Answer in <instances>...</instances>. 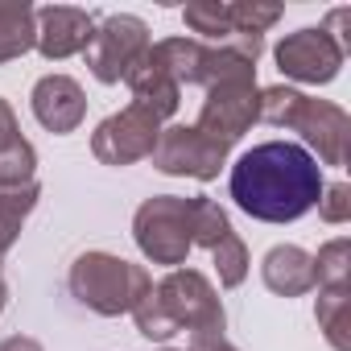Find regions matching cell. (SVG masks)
<instances>
[{"instance_id":"11","label":"cell","mask_w":351,"mask_h":351,"mask_svg":"<svg viewBox=\"0 0 351 351\" xmlns=\"http://www.w3.org/2000/svg\"><path fill=\"white\" fill-rule=\"evenodd\" d=\"M29 108L46 132L66 136L87 120V91L71 75H42L29 91Z\"/></svg>"},{"instance_id":"12","label":"cell","mask_w":351,"mask_h":351,"mask_svg":"<svg viewBox=\"0 0 351 351\" xmlns=\"http://www.w3.org/2000/svg\"><path fill=\"white\" fill-rule=\"evenodd\" d=\"M91 34H95V17L87 9L46 5V9H38V42H34V50L46 62H62V58L83 54Z\"/></svg>"},{"instance_id":"9","label":"cell","mask_w":351,"mask_h":351,"mask_svg":"<svg viewBox=\"0 0 351 351\" xmlns=\"http://www.w3.org/2000/svg\"><path fill=\"white\" fill-rule=\"evenodd\" d=\"M161 128H165L161 120H153L145 108L128 104V108H120V112H112L108 120L95 124V132H91V153H95L99 165H112V169L136 165V161L153 157V145H157Z\"/></svg>"},{"instance_id":"3","label":"cell","mask_w":351,"mask_h":351,"mask_svg":"<svg viewBox=\"0 0 351 351\" xmlns=\"http://www.w3.org/2000/svg\"><path fill=\"white\" fill-rule=\"evenodd\" d=\"M157 306L165 310V318L173 322V330H186L191 347L186 351H207L215 343L228 339V314H223V302H219V289L211 285L207 273L199 269H169L153 289Z\"/></svg>"},{"instance_id":"20","label":"cell","mask_w":351,"mask_h":351,"mask_svg":"<svg viewBox=\"0 0 351 351\" xmlns=\"http://www.w3.org/2000/svg\"><path fill=\"white\" fill-rule=\"evenodd\" d=\"M232 232V219H228V211L215 203V199H207V195H195L191 199V244L195 248H215L223 236Z\"/></svg>"},{"instance_id":"6","label":"cell","mask_w":351,"mask_h":351,"mask_svg":"<svg viewBox=\"0 0 351 351\" xmlns=\"http://www.w3.org/2000/svg\"><path fill=\"white\" fill-rule=\"evenodd\" d=\"M149 46H153V34H149V25H145L141 17H132V13H112V17L95 21V34H91L83 58H87V71H91L104 87H112V83H124L128 66H132Z\"/></svg>"},{"instance_id":"19","label":"cell","mask_w":351,"mask_h":351,"mask_svg":"<svg viewBox=\"0 0 351 351\" xmlns=\"http://www.w3.org/2000/svg\"><path fill=\"white\" fill-rule=\"evenodd\" d=\"M314 289H351V240L335 236L314 256Z\"/></svg>"},{"instance_id":"15","label":"cell","mask_w":351,"mask_h":351,"mask_svg":"<svg viewBox=\"0 0 351 351\" xmlns=\"http://www.w3.org/2000/svg\"><path fill=\"white\" fill-rule=\"evenodd\" d=\"M38 42V9L29 0H0V66L17 62Z\"/></svg>"},{"instance_id":"10","label":"cell","mask_w":351,"mask_h":351,"mask_svg":"<svg viewBox=\"0 0 351 351\" xmlns=\"http://www.w3.org/2000/svg\"><path fill=\"white\" fill-rule=\"evenodd\" d=\"M256 95H261L256 79H248V83H219V87H207V99H203L195 124H199L203 132H211V136L236 145V141L256 124Z\"/></svg>"},{"instance_id":"17","label":"cell","mask_w":351,"mask_h":351,"mask_svg":"<svg viewBox=\"0 0 351 351\" xmlns=\"http://www.w3.org/2000/svg\"><path fill=\"white\" fill-rule=\"evenodd\" d=\"M314 318L335 351H351V289H318Z\"/></svg>"},{"instance_id":"32","label":"cell","mask_w":351,"mask_h":351,"mask_svg":"<svg viewBox=\"0 0 351 351\" xmlns=\"http://www.w3.org/2000/svg\"><path fill=\"white\" fill-rule=\"evenodd\" d=\"M157 351H182V347H157Z\"/></svg>"},{"instance_id":"18","label":"cell","mask_w":351,"mask_h":351,"mask_svg":"<svg viewBox=\"0 0 351 351\" xmlns=\"http://www.w3.org/2000/svg\"><path fill=\"white\" fill-rule=\"evenodd\" d=\"M42 199V186L29 182V186H13V191H0V256H9V248L17 244L25 219L34 215Z\"/></svg>"},{"instance_id":"7","label":"cell","mask_w":351,"mask_h":351,"mask_svg":"<svg viewBox=\"0 0 351 351\" xmlns=\"http://www.w3.org/2000/svg\"><path fill=\"white\" fill-rule=\"evenodd\" d=\"M343 58L347 50L322 29V25H306V29H293L277 42L273 50V62L285 79L293 83H306V87H326L339 79L343 71Z\"/></svg>"},{"instance_id":"28","label":"cell","mask_w":351,"mask_h":351,"mask_svg":"<svg viewBox=\"0 0 351 351\" xmlns=\"http://www.w3.org/2000/svg\"><path fill=\"white\" fill-rule=\"evenodd\" d=\"M347 21H351V9H330V17H326V25H322L343 50H347Z\"/></svg>"},{"instance_id":"16","label":"cell","mask_w":351,"mask_h":351,"mask_svg":"<svg viewBox=\"0 0 351 351\" xmlns=\"http://www.w3.org/2000/svg\"><path fill=\"white\" fill-rule=\"evenodd\" d=\"M157 66L178 83V87H195L199 75H203V58H207V42L199 38H161L149 46Z\"/></svg>"},{"instance_id":"5","label":"cell","mask_w":351,"mask_h":351,"mask_svg":"<svg viewBox=\"0 0 351 351\" xmlns=\"http://www.w3.org/2000/svg\"><path fill=\"white\" fill-rule=\"evenodd\" d=\"M232 145L203 132L199 124H169L161 128L153 145V169L165 178H195V182H215L219 169L228 165Z\"/></svg>"},{"instance_id":"30","label":"cell","mask_w":351,"mask_h":351,"mask_svg":"<svg viewBox=\"0 0 351 351\" xmlns=\"http://www.w3.org/2000/svg\"><path fill=\"white\" fill-rule=\"evenodd\" d=\"M5 302H9V285H5V273H0V314H5Z\"/></svg>"},{"instance_id":"1","label":"cell","mask_w":351,"mask_h":351,"mask_svg":"<svg viewBox=\"0 0 351 351\" xmlns=\"http://www.w3.org/2000/svg\"><path fill=\"white\" fill-rule=\"evenodd\" d=\"M322 165L298 141H265L236 157L228 173V191L248 219L293 223L318 207Z\"/></svg>"},{"instance_id":"25","label":"cell","mask_w":351,"mask_h":351,"mask_svg":"<svg viewBox=\"0 0 351 351\" xmlns=\"http://www.w3.org/2000/svg\"><path fill=\"white\" fill-rule=\"evenodd\" d=\"M298 99H302V91L289 87V83L261 87V95H256V120H265L273 128H285L289 116H293V108H298Z\"/></svg>"},{"instance_id":"22","label":"cell","mask_w":351,"mask_h":351,"mask_svg":"<svg viewBox=\"0 0 351 351\" xmlns=\"http://www.w3.org/2000/svg\"><path fill=\"white\" fill-rule=\"evenodd\" d=\"M281 13V5H265V0H228V25L240 38H265V29H273Z\"/></svg>"},{"instance_id":"2","label":"cell","mask_w":351,"mask_h":351,"mask_svg":"<svg viewBox=\"0 0 351 351\" xmlns=\"http://www.w3.org/2000/svg\"><path fill=\"white\" fill-rule=\"evenodd\" d=\"M66 289L83 310H91L99 318H120V314H132V306L153 289V277L145 265H132L116 252L91 248L71 261Z\"/></svg>"},{"instance_id":"31","label":"cell","mask_w":351,"mask_h":351,"mask_svg":"<svg viewBox=\"0 0 351 351\" xmlns=\"http://www.w3.org/2000/svg\"><path fill=\"white\" fill-rule=\"evenodd\" d=\"M207 351H240V347H232V343L223 339V343H215V347H207Z\"/></svg>"},{"instance_id":"21","label":"cell","mask_w":351,"mask_h":351,"mask_svg":"<svg viewBox=\"0 0 351 351\" xmlns=\"http://www.w3.org/2000/svg\"><path fill=\"white\" fill-rule=\"evenodd\" d=\"M182 21L191 34H199V42H228L232 38V25H228V0H191L182 9Z\"/></svg>"},{"instance_id":"14","label":"cell","mask_w":351,"mask_h":351,"mask_svg":"<svg viewBox=\"0 0 351 351\" xmlns=\"http://www.w3.org/2000/svg\"><path fill=\"white\" fill-rule=\"evenodd\" d=\"M261 281L277 298H302L314 289V256L298 244H273L261 261Z\"/></svg>"},{"instance_id":"8","label":"cell","mask_w":351,"mask_h":351,"mask_svg":"<svg viewBox=\"0 0 351 351\" xmlns=\"http://www.w3.org/2000/svg\"><path fill=\"white\" fill-rule=\"evenodd\" d=\"M289 132L302 136V149L318 161V165H347V153H351V116L330 104V99H314L302 91L289 124Z\"/></svg>"},{"instance_id":"27","label":"cell","mask_w":351,"mask_h":351,"mask_svg":"<svg viewBox=\"0 0 351 351\" xmlns=\"http://www.w3.org/2000/svg\"><path fill=\"white\" fill-rule=\"evenodd\" d=\"M21 141V124H17V112L9 99H0V149H9Z\"/></svg>"},{"instance_id":"24","label":"cell","mask_w":351,"mask_h":351,"mask_svg":"<svg viewBox=\"0 0 351 351\" xmlns=\"http://www.w3.org/2000/svg\"><path fill=\"white\" fill-rule=\"evenodd\" d=\"M211 265H215V273H219V285L223 289H236V285H244V277H248V244L236 236V232H228L215 248H211Z\"/></svg>"},{"instance_id":"13","label":"cell","mask_w":351,"mask_h":351,"mask_svg":"<svg viewBox=\"0 0 351 351\" xmlns=\"http://www.w3.org/2000/svg\"><path fill=\"white\" fill-rule=\"evenodd\" d=\"M124 83H128V91H132V104H136V108H145V112H149L153 120H161V124L182 108V87H178V83H173V79L157 66L153 50H145V54L128 66Z\"/></svg>"},{"instance_id":"26","label":"cell","mask_w":351,"mask_h":351,"mask_svg":"<svg viewBox=\"0 0 351 351\" xmlns=\"http://www.w3.org/2000/svg\"><path fill=\"white\" fill-rule=\"evenodd\" d=\"M318 219L330 223V228H339V223L351 219V186L347 182L322 186V195H318Z\"/></svg>"},{"instance_id":"23","label":"cell","mask_w":351,"mask_h":351,"mask_svg":"<svg viewBox=\"0 0 351 351\" xmlns=\"http://www.w3.org/2000/svg\"><path fill=\"white\" fill-rule=\"evenodd\" d=\"M29 182H38V149L21 136L17 145L0 149V191L29 186Z\"/></svg>"},{"instance_id":"4","label":"cell","mask_w":351,"mask_h":351,"mask_svg":"<svg viewBox=\"0 0 351 351\" xmlns=\"http://www.w3.org/2000/svg\"><path fill=\"white\" fill-rule=\"evenodd\" d=\"M132 240L149 265L182 269L195 252L191 244V199L182 195H153L132 215Z\"/></svg>"},{"instance_id":"29","label":"cell","mask_w":351,"mask_h":351,"mask_svg":"<svg viewBox=\"0 0 351 351\" xmlns=\"http://www.w3.org/2000/svg\"><path fill=\"white\" fill-rule=\"evenodd\" d=\"M0 351H46L34 335H9V339H0Z\"/></svg>"},{"instance_id":"33","label":"cell","mask_w":351,"mask_h":351,"mask_svg":"<svg viewBox=\"0 0 351 351\" xmlns=\"http://www.w3.org/2000/svg\"><path fill=\"white\" fill-rule=\"evenodd\" d=\"M0 273H5V256H0Z\"/></svg>"}]
</instances>
